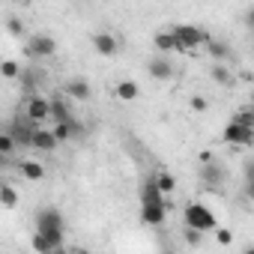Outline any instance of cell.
I'll return each mask as SVG.
<instances>
[{
  "label": "cell",
  "instance_id": "cell-18",
  "mask_svg": "<svg viewBox=\"0 0 254 254\" xmlns=\"http://www.w3.org/2000/svg\"><path fill=\"white\" fill-rule=\"evenodd\" d=\"M203 183L209 186V189H218L221 183H224V168L221 165H203Z\"/></svg>",
  "mask_w": 254,
  "mask_h": 254
},
{
  "label": "cell",
  "instance_id": "cell-9",
  "mask_svg": "<svg viewBox=\"0 0 254 254\" xmlns=\"http://www.w3.org/2000/svg\"><path fill=\"white\" fill-rule=\"evenodd\" d=\"M147 72L156 78V81H171V75H174V63L168 60V57H162V54H156L150 63H147Z\"/></svg>",
  "mask_w": 254,
  "mask_h": 254
},
{
  "label": "cell",
  "instance_id": "cell-16",
  "mask_svg": "<svg viewBox=\"0 0 254 254\" xmlns=\"http://www.w3.org/2000/svg\"><path fill=\"white\" fill-rule=\"evenodd\" d=\"M18 171H21V177L30 180V183H39V180L45 177V168H42V162H36V159H24V162L18 165Z\"/></svg>",
  "mask_w": 254,
  "mask_h": 254
},
{
  "label": "cell",
  "instance_id": "cell-30",
  "mask_svg": "<svg viewBox=\"0 0 254 254\" xmlns=\"http://www.w3.org/2000/svg\"><path fill=\"white\" fill-rule=\"evenodd\" d=\"M191 111H206V99L203 96H191Z\"/></svg>",
  "mask_w": 254,
  "mask_h": 254
},
{
  "label": "cell",
  "instance_id": "cell-10",
  "mask_svg": "<svg viewBox=\"0 0 254 254\" xmlns=\"http://www.w3.org/2000/svg\"><path fill=\"white\" fill-rule=\"evenodd\" d=\"M93 48H96V54H102V57H114V54L120 51V42H117V36H111V33H93Z\"/></svg>",
  "mask_w": 254,
  "mask_h": 254
},
{
  "label": "cell",
  "instance_id": "cell-33",
  "mask_svg": "<svg viewBox=\"0 0 254 254\" xmlns=\"http://www.w3.org/2000/svg\"><path fill=\"white\" fill-rule=\"evenodd\" d=\"M245 197L254 200V183H245Z\"/></svg>",
  "mask_w": 254,
  "mask_h": 254
},
{
  "label": "cell",
  "instance_id": "cell-13",
  "mask_svg": "<svg viewBox=\"0 0 254 254\" xmlns=\"http://www.w3.org/2000/svg\"><path fill=\"white\" fill-rule=\"evenodd\" d=\"M57 138H54V132L51 129H39L36 132V138H33V150H39V153H54L57 150Z\"/></svg>",
  "mask_w": 254,
  "mask_h": 254
},
{
  "label": "cell",
  "instance_id": "cell-8",
  "mask_svg": "<svg viewBox=\"0 0 254 254\" xmlns=\"http://www.w3.org/2000/svg\"><path fill=\"white\" fill-rule=\"evenodd\" d=\"M168 218V203H141V221L150 227H159Z\"/></svg>",
  "mask_w": 254,
  "mask_h": 254
},
{
  "label": "cell",
  "instance_id": "cell-39",
  "mask_svg": "<svg viewBox=\"0 0 254 254\" xmlns=\"http://www.w3.org/2000/svg\"><path fill=\"white\" fill-rule=\"evenodd\" d=\"M165 254H177V251H165Z\"/></svg>",
  "mask_w": 254,
  "mask_h": 254
},
{
  "label": "cell",
  "instance_id": "cell-14",
  "mask_svg": "<svg viewBox=\"0 0 254 254\" xmlns=\"http://www.w3.org/2000/svg\"><path fill=\"white\" fill-rule=\"evenodd\" d=\"M141 203H165V194H162L156 177H150V180L141 186Z\"/></svg>",
  "mask_w": 254,
  "mask_h": 254
},
{
  "label": "cell",
  "instance_id": "cell-27",
  "mask_svg": "<svg viewBox=\"0 0 254 254\" xmlns=\"http://www.w3.org/2000/svg\"><path fill=\"white\" fill-rule=\"evenodd\" d=\"M15 147H18V144H15V138H12L9 132H3V135H0V153H3V156H9Z\"/></svg>",
  "mask_w": 254,
  "mask_h": 254
},
{
  "label": "cell",
  "instance_id": "cell-21",
  "mask_svg": "<svg viewBox=\"0 0 254 254\" xmlns=\"http://www.w3.org/2000/svg\"><path fill=\"white\" fill-rule=\"evenodd\" d=\"M30 245H33V251H36V254H54V251H57V248H54V242H51L45 233H33Z\"/></svg>",
  "mask_w": 254,
  "mask_h": 254
},
{
  "label": "cell",
  "instance_id": "cell-31",
  "mask_svg": "<svg viewBox=\"0 0 254 254\" xmlns=\"http://www.w3.org/2000/svg\"><path fill=\"white\" fill-rule=\"evenodd\" d=\"M245 183H254V159L245 162Z\"/></svg>",
  "mask_w": 254,
  "mask_h": 254
},
{
  "label": "cell",
  "instance_id": "cell-4",
  "mask_svg": "<svg viewBox=\"0 0 254 254\" xmlns=\"http://www.w3.org/2000/svg\"><path fill=\"white\" fill-rule=\"evenodd\" d=\"M36 132H39V126H36L33 120H27V117H18V120L12 123V129H9V135L15 138L18 147H33Z\"/></svg>",
  "mask_w": 254,
  "mask_h": 254
},
{
  "label": "cell",
  "instance_id": "cell-25",
  "mask_svg": "<svg viewBox=\"0 0 254 254\" xmlns=\"http://www.w3.org/2000/svg\"><path fill=\"white\" fill-rule=\"evenodd\" d=\"M21 66L15 63V60H3V63H0V75H3V78H21Z\"/></svg>",
  "mask_w": 254,
  "mask_h": 254
},
{
  "label": "cell",
  "instance_id": "cell-38",
  "mask_svg": "<svg viewBox=\"0 0 254 254\" xmlns=\"http://www.w3.org/2000/svg\"><path fill=\"white\" fill-rule=\"evenodd\" d=\"M251 105H254V93H251Z\"/></svg>",
  "mask_w": 254,
  "mask_h": 254
},
{
  "label": "cell",
  "instance_id": "cell-11",
  "mask_svg": "<svg viewBox=\"0 0 254 254\" xmlns=\"http://www.w3.org/2000/svg\"><path fill=\"white\" fill-rule=\"evenodd\" d=\"M153 45H156V51H159L162 57H168V54L180 51V45H177V36H174V30H162V33H156Z\"/></svg>",
  "mask_w": 254,
  "mask_h": 254
},
{
  "label": "cell",
  "instance_id": "cell-3",
  "mask_svg": "<svg viewBox=\"0 0 254 254\" xmlns=\"http://www.w3.org/2000/svg\"><path fill=\"white\" fill-rule=\"evenodd\" d=\"M24 117L27 120H33L36 126L39 123H51V99L48 96H33V99H27L24 102Z\"/></svg>",
  "mask_w": 254,
  "mask_h": 254
},
{
  "label": "cell",
  "instance_id": "cell-20",
  "mask_svg": "<svg viewBox=\"0 0 254 254\" xmlns=\"http://www.w3.org/2000/svg\"><path fill=\"white\" fill-rule=\"evenodd\" d=\"M233 123H239V126H245V129H251L254 132V105H245V108H239L233 117H230Z\"/></svg>",
  "mask_w": 254,
  "mask_h": 254
},
{
  "label": "cell",
  "instance_id": "cell-12",
  "mask_svg": "<svg viewBox=\"0 0 254 254\" xmlns=\"http://www.w3.org/2000/svg\"><path fill=\"white\" fill-rule=\"evenodd\" d=\"M72 120H75V114L69 111L66 99L54 96V99H51V123H54V126H60V123H72Z\"/></svg>",
  "mask_w": 254,
  "mask_h": 254
},
{
  "label": "cell",
  "instance_id": "cell-37",
  "mask_svg": "<svg viewBox=\"0 0 254 254\" xmlns=\"http://www.w3.org/2000/svg\"><path fill=\"white\" fill-rule=\"evenodd\" d=\"M245 254H254V245H248V248H245Z\"/></svg>",
  "mask_w": 254,
  "mask_h": 254
},
{
  "label": "cell",
  "instance_id": "cell-5",
  "mask_svg": "<svg viewBox=\"0 0 254 254\" xmlns=\"http://www.w3.org/2000/svg\"><path fill=\"white\" fill-rule=\"evenodd\" d=\"M54 230H63V215L54 206H42L36 212V233H54Z\"/></svg>",
  "mask_w": 254,
  "mask_h": 254
},
{
  "label": "cell",
  "instance_id": "cell-1",
  "mask_svg": "<svg viewBox=\"0 0 254 254\" xmlns=\"http://www.w3.org/2000/svg\"><path fill=\"white\" fill-rule=\"evenodd\" d=\"M186 227H194V230L206 233V230H215L218 221H215V215H212L209 206H203V203H189V206H186Z\"/></svg>",
  "mask_w": 254,
  "mask_h": 254
},
{
  "label": "cell",
  "instance_id": "cell-28",
  "mask_svg": "<svg viewBox=\"0 0 254 254\" xmlns=\"http://www.w3.org/2000/svg\"><path fill=\"white\" fill-rule=\"evenodd\" d=\"M215 242H218V245H230V242H233V233H230L227 227H215Z\"/></svg>",
  "mask_w": 254,
  "mask_h": 254
},
{
  "label": "cell",
  "instance_id": "cell-6",
  "mask_svg": "<svg viewBox=\"0 0 254 254\" xmlns=\"http://www.w3.org/2000/svg\"><path fill=\"white\" fill-rule=\"evenodd\" d=\"M221 138H224L230 147H248V144H254V132H251V129H245V126H239V123H233V120L224 126Z\"/></svg>",
  "mask_w": 254,
  "mask_h": 254
},
{
  "label": "cell",
  "instance_id": "cell-32",
  "mask_svg": "<svg viewBox=\"0 0 254 254\" xmlns=\"http://www.w3.org/2000/svg\"><path fill=\"white\" fill-rule=\"evenodd\" d=\"M6 27H9V33L21 36V21H18V18H9V24H6Z\"/></svg>",
  "mask_w": 254,
  "mask_h": 254
},
{
  "label": "cell",
  "instance_id": "cell-7",
  "mask_svg": "<svg viewBox=\"0 0 254 254\" xmlns=\"http://www.w3.org/2000/svg\"><path fill=\"white\" fill-rule=\"evenodd\" d=\"M54 51H57V42H54V36H48V33L30 36V39H27V48H24V54H30V57H51Z\"/></svg>",
  "mask_w": 254,
  "mask_h": 254
},
{
  "label": "cell",
  "instance_id": "cell-26",
  "mask_svg": "<svg viewBox=\"0 0 254 254\" xmlns=\"http://www.w3.org/2000/svg\"><path fill=\"white\" fill-rule=\"evenodd\" d=\"M212 81H218V84H230V72H227L224 63H215V66H212Z\"/></svg>",
  "mask_w": 254,
  "mask_h": 254
},
{
  "label": "cell",
  "instance_id": "cell-19",
  "mask_svg": "<svg viewBox=\"0 0 254 254\" xmlns=\"http://www.w3.org/2000/svg\"><path fill=\"white\" fill-rule=\"evenodd\" d=\"M117 96H120L123 102H135V99L141 96V87H138L135 81H120V84H117Z\"/></svg>",
  "mask_w": 254,
  "mask_h": 254
},
{
  "label": "cell",
  "instance_id": "cell-36",
  "mask_svg": "<svg viewBox=\"0 0 254 254\" xmlns=\"http://www.w3.org/2000/svg\"><path fill=\"white\" fill-rule=\"evenodd\" d=\"M54 254H69V248H57V251H54Z\"/></svg>",
  "mask_w": 254,
  "mask_h": 254
},
{
  "label": "cell",
  "instance_id": "cell-15",
  "mask_svg": "<svg viewBox=\"0 0 254 254\" xmlns=\"http://www.w3.org/2000/svg\"><path fill=\"white\" fill-rule=\"evenodd\" d=\"M66 96H72V99H78V102H87V99L93 96V90H90V84H87L84 78H72V81L66 84Z\"/></svg>",
  "mask_w": 254,
  "mask_h": 254
},
{
  "label": "cell",
  "instance_id": "cell-24",
  "mask_svg": "<svg viewBox=\"0 0 254 254\" xmlns=\"http://www.w3.org/2000/svg\"><path fill=\"white\" fill-rule=\"evenodd\" d=\"M0 203H3V209H12L18 203V191L12 186H3V189H0Z\"/></svg>",
  "mask_w": 254,
  "mask_h": 254
},
{
  "label": "cell",
  "instance_id": "cell-29",
  "mask_svg": "<svg viewBox=\"0 0 254 254\" xmlns=\"http://www.w3.org/2000/svg\"><path fill=\"white\" fill-rule=\"evenodd\" d=\"M186 242H189V245H200V242H203V233L194 230V227H186Z\"/></svg>",
  "mask_w": 254,
  "mask_h": 254
},
{
  "label": "cell",
  "instance_id": "cell-2",
  "mask_svg": "<svg viewBox=\"0 0 254 254\" xmlns=\"http://www.w3.org/2000/svg\"><path fill=\"white\" fill-rule=\"evenodd\" d=\"M171 30H174V36H177L180 51H191V48H197L200 42H209V36H206L200 27H194V24H174Z\"/></svg>",
  "mask_w": 254,
  "mask_h": 254
},
{
  "label": "cell",
  "instance_id": "cell-22",
  "mask_svg": "<svg viewBox=\"0 0 254 254\" xmlns=\"http://www.w3.org/2000/svg\"><path fill=\"white\" fill-rule=\"evenodd\" d=\"M206 45H209L206 51H209V57H212V60H224V57L230 54V48H227V42H221V39H209Z\"/></svg>",
  "mask_w": 254,
  "mask_h": 254
},
{
  "label": "cell",
  "instance_id": "cell-35",
  "mask_svg": "<svg viewBox=\"0 0 254 254\" xmlns=\"http://www.w3.org/2000/svg\"><path fill=\"white\" fill-rule=\"evenodd\" d=\"M248 24L254 27V9H248Z\"/></svg>",
  "mask_w": 254,
  "mask_h": 254
},
{
  "label": "cell",
  "instance_id": "cell-23",
  "mask_svg": "<svg viewBox=\"0 0 254 254\" xmlns=\"http://www.w3.org/2000/svg\"><path fill=\"white\" fill-rule=\"evenodd\" d=\"M153 177H156V183H159V189H162V194H171V191L177 189V180H174V177H171L168 171H156Z\"/></svg>",
  "mask_w": 254,
  "mask_h": 254
},
{
  "label": "cell",
  "instance_id": "cell-34",
  "mask_svg": "<svg viewBox=\"0 0 254 254\" xmlns=\"http://www.w3.org/2000/svg\"><path fill=\"white\" fill-rule=\"evenodd\" d=\"M69 254H90L87 248H69Z\"/></svg>",
  "mask_w": 254,
  "mask_h": 254
},
{
  "label": "cell",
  "instance_id": "cell-17",
  "mask_svg": "<svg viewBox=\"0 0 254 254\" xmlns=\"http://www.w3.org/2000/svg\"><path fill=\"white\" fill-rule=\"evenodd\" d=\"M51 132H54L57 141H72V138L81 135V126H78V120H72V123H60V126H54Z\"/></svg>",
  "mask_w": 254,
  "mask_h": 254
}]
</instances>
